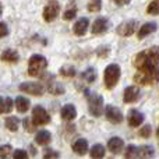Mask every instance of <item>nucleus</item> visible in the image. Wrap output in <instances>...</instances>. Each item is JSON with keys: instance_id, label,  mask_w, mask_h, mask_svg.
<instances>
[{"instance_id": "nucleus-1", "label": "nucleus", "mask_w": 159, "mask_h": 159, "mask_svg": "<svg viewBox=\"0 0 159 159\" xmlns=\"http://www.w3.org/2000/svg\"><path fill=\"white\" fill-rule=\"evenodd\" d=\"M134 67L138 70L134 81L138 85H154L159 82V46L140 52L134 57Z\"/></svg>"}, {"instance_id": "nucleus-2", "label": "nucleus", "mask_w": 159, "mask_h": 159, "mask_svg": "<svg viewBox=\"0 0 159 159\" xmlns=\"http://www.w3.org/2000/svg\"><path fill=\"white\" fill-rule=\"evenodd\" d=\"M48 67V60L41 55H34L31 56L30 61H28V74L34 75V77H39L43 74V71Z\"/></svg>"}, {"instance_id": "nucleus-3", "label": "nucleus", "mask_w": 159, "mask_h": 159, "mask_svg": "<svg viewBox=\"0 0 159 159\" xmlns=\"http://www.w3.org/2000/svg\"><path fill=\"white\" fill-rule=\"evenodd\" d=\"M120 67L117 64H109L105 70V75H103V80H105V87L107 89H112L115 88V85L117 84V81L120 80Z\"/></svg>"}, {"instance_id": "nucleus-4", "label": "nucleus", "mask_w": 159, "mask_h": 159, "mask_svg": "<svg viewBox=\"0 0 159 159\" xmlns=\"http://www.w3.org/2000/svg\"><path fill=\"white\" fill-rule=\"evenodd\" d=\"M88 107L92 116H101L103 113V99L101 95H89L88 96Z\"/></svg>"}, {"instance_id": "nucleus-5", "label": "nucleus", "mask_w": 159, "mask_h": 159, "mask_svg": "<svg viewBox=\"0 0 159 159\" xmlns=\"http://www.w3.org/2000/svg\"><path fill=\"white\" fill-rule=\"evenodd\" d=\"M60 13V3L57 0H50L43 8V18L45 21L50 22L56 18Z\"/></svg>"}, {"instance_id": "nucleus-6", "label": "nucleus", "mask_w": 159, "mask_h": 159, "mask_svg": "<svg viewBox=\"0 0 159 159\" xmlns=\"http://www.w3.org/2000/svg\"><path fill=\"white\" fill-rule=\"evenodd\" d=\"M50 121V116L42 106H35L32 110V123L35 126H43Z\"/></svg>"}, {"instance_id": "nucleus-7", "label": "nucleus", "mask_w": 159, "mask_h": 159, "mask_svg": "<svg viewBox=\"0 0 159 159\" xmlns=\"http://www.w3.org/2000/svg\"><path fill=\"white\" fill-rule=\"evenodd\" d=\"M20 89L22 92L30 93V95H34V96H41L45 92L43 85L39 84V82H22L20 85Z\"/></svg>"}, {"instance_id": "nucleus-8", "label": "nucleus", "mask_w": 159, "mask_h": 159, "mask_svg": "<svg viewBox=\"0 0 159 159\" xmlns=\"http://www.w3.org/2000/svg\"><path fill=\"white\" fill-rule=\"evenodd\" d=\"M105 116H106L107 120L113 124H119L123 121V115H121V112L117 107L112 106V105H107V106L105 107Z\"/></svg>"}, {"instance_id": "nucleus-9", "label": "nucleus", "mask_w": 159, "mask_h": 159, "mask_svg": "<svg viewBox=\"0 0 159 159\" xmlns=\"http://www.w3.org/2000/svg\"><path fill=\"white\" fill-rule=\"evenodd\" d=\"M138 98H140V88L137 85H131V87H127L124 89L123 101L126 103H134L138 101Z\"/></svg>"}, {"instance_id": "nucleus-10", "label": "nucleus", "mask_w": 159, "mask_h": 159, "mask_svg": "<svg viewBox=\"0 0 159 159\" xmlns=\"http://www.w3.org/2000/svg\"><path fill=\"white\" fill-rule=\"evenodd\" d=\"M137 30V21H126L117 27V34L121 36H130Z\"/></svg>"}, {"instance_id": "nucleus-11", "label": "nucleus", "mask_w": 159, "mask_h": 159, "mask_svg": "<svg viewBox=\"0 0 159 159\" xmlns=\"http://www.w3.org/2000/svg\"><path fill=\"white\" fill-rule=\"evenodd\" d=\"M107 28H109L107 20L103 18V17H99V18H96L92 24V34L93 35H101V34L106 32Z\"/></svg>"}, {"instance_id": "nucleus-12", "label": "nucleus", "mask_w": 159, "mask_h": 159, "mask_svg": "<svg viewBox=\"0 0 159 159\" xmlns=\"http://www.w3.org/2000/svg\"><path fill=\"white\" fill-rule=\"evenodd\" d=\"M60 115H61V119H63V120L71 121V120H74L75 116H77V110H75L74 105L69 103V105H64V106L61 107Z\"/></svg>"}, {"instance_id": "nucleus-13", "label": "nucleus", "mask_w": 159, "mask_h": 159, "mask_svg": "<svg viewBox=\"0 0 159 159\" xmlns=\"http://www.w3.org/2000/svg\"><path fill=\"white\" fill-rule=\"evenodd\" d=\"M144 121V115L141 112H138V110L133 109L130 110L129 113V124L131 127H138L141 123Z\"/></svg>"}, {"instance_id": "nucleus-14", "label": "nucleus", "mask_w": 159, "mask_h": 159, "mask_svg": "<svg viewBox=\"0 0 159 159\" xmlns=\"http://www.w3.org/2000/svg\"><path fill=\"white\" fill-rule=\"evenodd\" d=\"M124 147V143L121 138L119 137H113L109 140V143H107V148H109L110 152H113V154H119V152L123 149Z\"/></svg>"}, {"instance_id": "nucleus-15", "label": "nucleus", "mask_w": 159, "mask_h": 159, "mask_svg": "<svg viewBox=\"0 0 159 159\" xmlns=\"http://www.w3.org/2000/svg\"><path fill=\"white\" fill-rule=\"evenodd\" d=\"M157 24L155 22H145V24L143 25V27L138 30V39H143L145 38L147 35H149V34L155 32L157 31Z\"/></svg>"}, {"instance_id": "nucleus-16", "label": "nucleus", "mask_w": 159, "mask_h": 159, "mask_svg": "<svg viewBox=\"0 0 159 159\" xmlns=\"http://www.w3.org/2000/svg\"><path fill=\"white\" fill-rule=\"evenodd\" d=\"M88 25H89L88 18H80L74 24V34L78 36L85 35V32H87V30H88Z\"/></svg>"}, {"instance_id": "nucleus-17", "label": "nucleus", "mask_w": 159, "mask_h": 159, "mask_svg": "<svg viewBox=\"0 0 159 159\" xmlns=\"http://www.w3.org/2000/svg\"><path fill=\"white\" fill-rule=\"evenodd\" d=\"M50 140H52V135H50V133L48 130H41L35 135V141L38 145H48L50 143Z\"/></svg>"}, {"instance_id": "nucleus-18", "label": "nucleus", "mask_w": 159, "mask_h": 159, "mask_svg": "<svg viewBox=\"0 0 159 159\" xmlns=\"http://www.w3.org/2000/svg\"><path fill=\"white\" fill-rule=\"evenodd\" d=\"M155 155V151L151 145H143V147H138V151H137V158L140 159H149Z\"/></svg>"}, {"instance_id": "nucleus-19", "label": "nucleus", "mask_w": 159, "mask_h": 159, "mask_svg": "<svg viewBox=\"0 0 159 159\" xmlns=\"http://www.w3.org/2000/svg\"><path fill=\"white\" fill-rule=\"evenodd\" d=\"M0 59L3 61H7V63H16V61H18L20 56L14 49H7L0 55Z\"/></svg>"}, {"instance_id": "nucleus-20", "label": "nucleus", "mask_w": 159, "mask_h": 159, "mask_svg": "<svg viewBox=\"0 0 159 159\" xmlns=\"http://www.w3.org/2000/svg\"><path fill=\"white\" fill-rule=\"evenodd\" d=\"M73 151H74L77 155L87 154V151H88V141L84 140V138H80V140H77L74 144H73Z\"/></svg>"}, {"instance_id": "nucleus-21", "label": "nucleus", "mask_w": 159, "mask_h": 159, "mask_svg": "<svg viewBox=\"0 0 159 159\" xmlns=\"http://www.w3.org/2000/svg\"><path fill=\"white\" fill-rule=\"evenodd\" d=\"M13 101L6 96H0V113H10L13 110Z\"/></svg>"}, {"instance_id": "nucleus-22", "label": "nucleus", "mask_w": 159, "mask_h": 159, "mask_svg": "<svg viewBox=\"0 0 159 159\" xmlns=\"http://www.w3.org/2000/svg\"><path fill=\"white\" fill-rule=\"evenodd\" d=\"M16 107H17V110L18 112H21V113H25L28 110V107H30V101H28L25 96H18V98L16 99Z\"/></svg>"}, {"instance_id": "nucleus-23", "label": "nucleus", "mask_w": 159, "mask_h": 159, "mask_svg": "<svg viewBox=\"0 0 159 159\" xmlns=\"http://www.w3.org/2000/svg\"><path fill=\"white\" fill-rule=\"evenodd\" d=\"M91 158L92 159H102L105 157V148L103 145H101V144H96V145H93L92 148H91V152H89Z\"/></svg>"}, {"instance_id": "nucleus-24", "label": "nucleus", "mask_w": 159, "mask_h": 159, "mask_svg": "<svg viewBox=\"0 0 159 159\" xmlns=\"http://www.w3.org/2000/svg\"><path fill=\"white\" fill-rule=\"evenodd\" d=\"M20 126V119L16 116H10V117L6 119V127H7L10 131H17Z\"/></svg>"}, {"instance_id": "nucleus-25", "label": "nucleus", "mask_w": 159, "mask_h": 159, "mask_svg": "<svg viewBox=\"0 0 159 159\" xmlns=\"http://www.w3.org/2000/svg\"><path fill=\"white\" fill-rule=\"evenodd\" d=\"M50 81L52 82H49V87H48V89H49L50 93H53V95H59V93L64 92V88L61 87L60 84H57L56 81H53L52 78H50Z\"/></svg>"}, {"instance_id": "nucleus-26", "label": "nucleus", "mask_w": 159, "mask_h": 159, "mask_svg": "<svg viewBox=\"0 0 159 159\" xmlns=\"http://www.w3.org/2000/svg\"><path fill=\"white\" fill-rule=\"evenodd\" d=\"M137 151H138V147L129 145L126 148V152H124V158L126 159H138L137 158Z\"/></svg>"}, {"instance_id": "nucleus-27", "label": "nucleus", "mask_w": 159, "mask_h": 159, "mask_svg": "<svg viewBox=\"0 0 159 159\" xmlns=\"http://www.w3.org/2000/svg\"><path fill=\"white\" fill-rule=\"evenodd\" d=\"M82 80H85L87 82H93L96 80V71L93 69H88L82 73Z\"/></svg>"}, {"instance_id": "nucleus-28", "label": "nucleus", "mask_w": 159, "mask_h": 159, "mask_svg": "<svg viewBox=\"0 0 159 159\" xmlns=\"http://www.w3.org/2000/svg\"><path fill=\"white\" fill-rule=\"evenodd\" d=\"M147 13L148 14H152V16H158L159 14V0H154L148 4L147 7Z\"/></svg>"}, {"instance_id": "nucleus-29", "label": "nucleus", "mask_w": 159, "mask_h": 159, "mask_svg": "<svg viewBox=\"0 0 159 159\" xmlns=\"http://www.w3.org/2000/svg\"><path fill=\"white\" fill-rule=\"evenodd\" d=\"M11 145L6 144V145H0V159H8L11 154Z\"/></svg>"}, {"instance_id": "nucleus-30", "label": "nucleus", "mask_w": 159, "mask_h": 159, "mask_svg": "<svg viewBox=\"0 0 159 159\" xmlns=\"http://www.w3.org/2000/svg\"><path fill=\"white\" fill-rule=\"evenodd\" d=\"M102 8V0H92V2L88 4V10L91 13H98Z\"/></svg>"}, {"instance_id": "nucleus-31", "label": "nucleus", "mask_w": 159, "mask_h": 159, "mask_svg": "<svg viewBox=\"0 0 159 159\" xmlns=\"http://www.w3.org/2000/svg\"><path fill=\"white\" fill-rule=\"evenodd\" d=\"M60 74H63V75H66V77H74L75 75V70H74V67H61L60 69Z\"/></svg>"}, {"instance_id": "nucleus-32", "label": "nucleus", "mask_w": 159, "mask_h": 159, "mask_svg": "<svg viewBox=\"0 0 159 159\" xmlns=\"http://www.w3.org/2000/svg\"><path fill=\"white\" fill-rule=\"evenodd\" d=\"M59 152L53 151V149H45L43 151V159H57Z\"/></svg>"}, {"instance_id": "nucleus-33", "label": "nucleus", "mask_w": 159, "mask_h": 159, "mask_svg": "<svg viewBox=\"0 0 159 159\" xmlns=\"http://www.w3.org/2000/svg\"><path fill=\"white\" fill-rule=\"evenodd\" d=\"M13 158L14 159H30L27 151H24V149H16V151L13 152Z\"/></svg>"}, {"instance_id": "nucleus-34", "label": "nucleus", "mask_w": 159, "mask_h": 159, "mask_svg": "<svg viewBox=\"0 0 159 159\" xmlns=\"http://www.w3.org/2000/svg\"><path fill=\"white\" fill-rule=\"evenodd\" d=\"M140 135H141L143 138L151 137V126H149V124H145V126H144L143 129L140 130Z\"/></svg>"}, {"instance_id": "nucleus-35", "label": "nucleus", "mask_w": 159, "mask_h": 159, "mask_svg": "<svg viewBox=\"0 0 159 159\" xmlns=\"http://www.w3.org/2000/svg\"><path fill=\"white\" fill-rule=\"evenodd\" d=\"M77 16V8H69V10L64 13V16H63V18L64 20H73L74 17Z\"/></svg>"}, {"instance_id": "nucleus-36", "label": "nucleus", "mask_w": 159, "mask_h": 159, "mask_svg": "<svg viewBox=\"0 0 159 159\" xmlns=\"http://www.w3.org/2000/svg\"><path fill=\"white\" fill-rule=\"evenodd\" d=\"M109 46H101L98 48V50H96V55L99 56V57H106L107 55H109Z\"/></svg>"}, {"instance_id": "nucleus-37", "label": "nucleus", "mask_w": 159, "mask_h": 159, "mask_svg": "<svg viewBox=\"0 0 159 159\" xmlns=\"http://www.w3.org/2000/svg\"><path fill=\"white\" fill-rule=\"evenodd\" d=\"M22 124H24L25 130H27V131H30V133H32L34 130H35V124H34V123H31V121H30V119H28V117L22 120Z\"/></svg>"}, {"instance_id": "nucleus-38", "label": "nucleus", "mask_w": 159, "mask_h": 159, "mask_svg": "<svg viewBox=\"0 0 159 159\" xmlns=\"http://www.w3.org/2000/svg\"><path fill=\"white\" fill-rule=\"evenodd\" d=\"M8 35V28L6 22H0V38H4Z\"/></svg>"}, {"instance_id": "nucleus-39", "label": "nucleus", "mask_w": 159, "mask_h": 159, "mask_svg": "<svg viewBox=\"0 0 159 159\" xmlns=\"http://www.w3.org/2000/svg\"><path fill=\"white\" fill-rule=\"evenodd\" d=\"M130 2H131V0H115V3H116V4H119V6H124V4H129Z\"/></svg>"}, {"instance_id": "nucleus-40", "label": "nucleus", "mask_w": 159, "mask_h": 159, "mask_svg": "<svg viewBox=\"0 0 159 159\" xmlns=\"http://www.w3.org/2000/svg\"><path fill=\"white\" fill-rule=\"evenodd\" d=\"M2 11H3V7H2V4H0V14H2Z\"/></svg>"}, {"instance_id": "nucleus-41", "label": "nucleus", "mask_w": 159, "mask_h": 159, "mask_svg": "<svg viewBox=\"0 0 159 159\" xmlns=\"http://www.w3.org/2000/svg\"><path fill=\"white\" fill-rule=\"evenodd\" d=\"M157 134H158V137H159V129H158V133H157Z\"/></svg>"}]
</instances>
